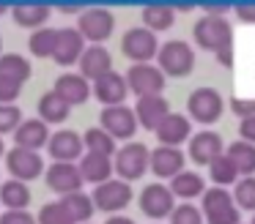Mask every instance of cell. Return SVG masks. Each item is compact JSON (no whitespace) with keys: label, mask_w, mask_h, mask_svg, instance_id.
<instances>
[{"label":"cell","mask_w":255,"mask_h":224,"mask_svg":"<svg viewBox=\"0 0 255 224\" xmlns=\"http://www.w3.org/2000/svg\"><path fill=\"white\" fill-rule=\"evenodd\" d=\"M200 213L206 224H242V211L233 205V197L228 189L211 186L200 197Z\"/></svg>","instance_id":"6da1fadb"},{"label":"cell","mask_w":255,"mask_h":224,"mask_svg":"<svg viewBox=\"0 0 255 224\" xmlns=\"http://www.w3.org/2000/svg\"><path fill=\"white\" fill-rule=\"evenodd\" d=\"M156 69L165 76H187L195 69V49L192 44L181 41V38H173L165 41L156 52Z\"/></svg>","instance_id":"7a4b0ae2"},{"label":"cell","mask_w":255,"mask_h":224,"mask_svg":"<svg viewBox=\"0 0 255 224\" xmlns=\"http://www.w3.org/2000/svg\"><path fill=\"white\" fill-rule=\"evenodd\" d=\"M192 36H195L198 49L217 52V49L233 44V25L225 16H200L192 27Z\"/></svg>","instance_id":"3957f363"},{"label":"cell","mask_w":255,"mask_h":224,"mask_svg":"<svg viewBox=\"0 0 255 224\" xmlns=\"http://www.w3.org/2000/svg\"><path fill=\"white\" fill-rule=\"evenodd\" d=\"M148 148L143 142H127L124 148L116 150V161H113V172L118 175V180L124 183H132L140 180L148 172Z\"/></svg>","instance_id":"277c9868"},{"label":"cell","mask_w":255,"mask_h":224,"mask_svg":"<svg viewBox=\"0 0 255 224\" xmlns=\"http://www.w3.org/2000/svg\"><path fill=\"white\" fill-rule=\"evenodd\" d=\"M187 109H189V115H187L189 120H195V123H200V126H211L222 118V112H225V98H222L214 87H198V90L189 93Z\"/></svg>","instance_id":"5b68a950"},{"label":"cell","mask_w":255,"mask_h":224,"mask_svg":"<svg viewBox=\"0 0 255 224\" xmlns=\"http://www.w3.org/2000/svg\"><path fill=\"white\" fill-rule=\"evenodd\" d=\"M74 27H77V33L83 36L85 44H102L116 30V16L107 8H83Z\"/></svg>","instance_id":"8992f818"},{"label":"cell","mask_w":255,"mask_h":224,"mask_svg":"<svg viewBox=\"0 0 255 224\" xmlns=\"http://www.w3.org/2000/svg\"><path fill=\"white\" fill-rule=\"evenodd\" d=\"M94 200V208L96 211H105V213H113V216H121V211L132 202V186L124 183L118 178H110L105 183H99L91 194Z\"/></svg>","instance_id":"52a82bcc"},{"label":"cell","mask_w":255,"mask_h":224,"mask_svg":"<svg viewBox=\"0 0 255 224\" xmlns=\"http://www.w3.org/2000/svg\"><path fill=\"white\" fill-rule=\"evenodd\" d=\"M121 52L132 63H151L156 58V52H159V38H156V33L145 30L143 25L129 27L121 38Z\"/></svg>","instance_id":"ba28073f"},{"label":"cell","mask_w":255,"mask_h":224,"mask_svg":"<svg viewBox=\"0 0 255 224\" xmlns=\"http://www.w3.org/2000/svg\"><path fill=\"white\" fill-rule=\"evenodd\" d=\"M124 79H127L129 93H134L140 98V96H162L167 76L151 63H134V66H129Z\"/></svg>","instance_id":"9c48e42d"},{"label":"cell","mask_w":255,"mask_h":224,"mask_svg":"<svg viewBox=\"0 0 255 224\" xmlns=\"http://www.w3.org/2000/svg\"><path fill=\"white\" fill-rule=\"evenodd\" d=\"M99 129L107 131L113 140H132L137 131V118H134L132 107L121 104V107H105L99 115Z\"/></svg>","instance_id":"30bf717a"},{"label":"cell","mask_w":255,"mask_h":224,"mask_svg":"<svg viewBox=\"0 0 255 224\" xmlns=\"http://www.w3.org/2000/svg\"><path fill=\"white\" fill-rule=\"evenodd\" d=\"M176 208V197L170 194L165 183H148L140 191V211L148 219H154V224H159V219H167Z\"/></svg>","instance_id":"8fae6325"},{"label":"cell","mask_w":255,"mask_h":224,"mask_svg":"<svg viewBox=\"0 0 255 224\" xmlns=\"http://www.w3.org/2000/svg\"><path fill=\"white\" fill-rule=\"evenodd\" d=\"M6 169L14 180H36L41 172H44V158L36 150H22V148H11L6 150Z\"/></svg>","instance_id":"7c38bea8"},{"label":"cell","mask_w":255,"mask_h":224,"mask_svg":"<svg viewBox=\"0 0 255 224\" xmlns=\"http://www.w3.org/2000/svg\"><path fill=\"white\" fill-rule=\"evenodd\" d=\"M47 153L52 156V161H63V164H74L83 158L85 148H83V134L72 129H63L50 134V142H47Z\"/></svg>","instance_id":"4fadbf2b"},{"label":"cell","mask_w":255,"mask_h":224,"mask_svg":"<svg viewBox=\"0 0 255 224\" xmlns=\"http://www.w3.org/2000/svg\"><path fill=\"white\" fill-rule=\"evenodd\" d=\"M44 180H47V186L61 197L83 191V186H85L77 164H63V161H52L50 167L44 169Z\"/></svg>","instance_id":"5bb4252c"},{"label":"cell","mask_w":255,"mask_h":224,"mask_svg":"<svg viewBox=\"0 0 255 224\" xmlns=\"http://www.w3.org/2000/svg\"><path fill=\"white\" fill-rule=\"evenodd\" d=\"M91 96H94L96 101H102L105 107H121V104L127 101V96H129V87H127L124 74H118V71L113 69L110 74H105L96 82H91Z\"/></svg>","instance_id":"9a60e30c"},{"label":"cell","mask_w":255,"mask_h":224,"mask_svg":"<svg viewBox=\"0 0 255 224\" xmlns=\"http://www.w3.org/2000/svg\"><path fill=\"white\" fill-rule=\"evenodd\" d=\"M184 164H187V156L178 148L159 145L148 153V169L162 180H173L178 172H184Z\"/></svg>","instance_id":"2e32d148"},{"label":"cell","mask_w":255,"mask_h":224,"mask_svg":"<svg viewBox=\"0 0 255 224\" xmlns=\"http://www.w3.org/2000/svg\"><path fill=\"white\" fill-rule=\"evenodd\" d=\"M77 66H80V71H77L80 76H85L88 82H96L99 76L113 71V55L105 44H88Z\"/></svg>","instance_id":"e0dca14e"},{"label":"cell","mask_w":255,"mask_h":224,"mask_svg":"<svg viewBox=\"0 0 255 224\" xmlns=\"http://www.w3.org/2000/svg\"><path fill=\"white\" fill-rule=\"evenodd\" d=\"M154 134H156V140H159V145L178 148L181 142H189V137H192V120L181 112H170L159 126H156Z\"/></svg>","instance_id":"ac0fdd59"},{"label":"cell","mask_w":255,"mask_h":224,"mask_svg":"<svg viewBox=\"0 0 255 224\" xmlns=\"http://www.w3.org/2000/svg\"><path fill=\"white\" fill-rule=\"evenodd\" d=\"M132 112L137 118V126H143L145 131H156V126L170 115V104L165 96H140Z\"/></svg>","instance_id":"d6986e66"},{"label":"cell","mask_w":255,"mask_h":224,"mask_svg":"<svg viewBox=\"0 0 255 224\" xmlns=\"http://www.w3.org/2000/svg\"><path fill=\"white\" fill-rule=\"evenodd\" d=\"M189 158H192L198 167H209L217 156L225 153L222 148V137L217 131H198L195 137H189Z\"/></svg>","instance_id":"ffe728a7"},{"label":"cell","mask_w":255,"mask_h":224,"mask_svg":"<svg viewBox=\"0 0 255 224\" xmlns=\"http://www.w3.org/2000/svg\"><path fill=\"white\" fill-rule=\"evenodd\" d=\"M11 137H14V148L39 153L41 148H47V142H50V126L39 118H28L17 126V131H14Z\"/></svg>","instance_id":"44dd1931"},{"label":"cell","mask_w":255,"mask_h":224,"mask_svg":"<svg viewBox=\"0 0 255 224\" xmlns=\"http://www.w3.org/2000/svg\"><path fill=\"white\" fill-rule=\"evenodd\" d=\"M85 47L88 44L83 41L77 27H61L58 30V44H55V52H52V60L58 66H74V63H80Z\"/></svg>","instance_id":"7402d4cb"},{"label":"cell","mask_w":255,"mask_h":224,"mask_svg":"<svg viewBox=\"0 0 255 224\" xmlns=\"http://www.w3.org/2000/svg\"><path fill=\"white\" fill-rule=\"evenodd\" d=\"M52 90L69 104V107H77V104H85L91 98V82L85 76H80L77 71H63L55 79V87Z\"/></svg>","instance_id":"603a6c76"},{"label":"cell","mask_w":255,"mask_h":224,"mask_svg":"<svg viewBox=\"0 0 255 224\" xmlns=\"http://www.w3.org/2000/svg\"><path fill=\"white\" fill-rule=\"evenodd\" d=\"M77 169L80 175H83V183H105V180H110L113 175V161L105 156H94V153H83V158L77 161Z\"/></svg>","instance_id":"cb8c5ba5"},{"label":"cell","mask_w":255,"mask_h":224,"mask_svg":"<svg viewBox=\"0 0 255 224\" xmlns=\"http://www.w3.org/2000/svg\"><path fill=\"white\" fill-rule=\"evenodd\" d=\"M33 74V66H30L28 58L17 52H3L0 55V79L14 82V85H25Z\"/></svg>","instance_id":"d4e9b609"},{"label":"cell","mask_w":255,"mask_h":224,"mask_svg":"<svg viewBox=\"0 0 255 224\" xmlns=\"http://www.w3.org/2000/svg\"><path fill=\"white\" fill-rule=\"evenodd\" d=\"M170 194L173 197H181L184 202H192L195 197H203L206 191V180L200 172H192V169H184V172H178L176 178L170 180Z\"/></svg>","instance_id":"484cf974"},{"label":"cell","mask_w":255,"mask_h":224,"mask_svg":"<svg viewBox=\"0 0 255 224\" xmlns=\"http://www.w3.org/2000/svg\"><path fill=\"white\" fill-rule=\"evenodd\" d=\"M30 200H33V194H30L28 183H22V180H3L0 183V202L6 205V211H28Z\"/></svg>","instance_id":"4316f807"},{"label":"cell","mask_w":255,"mask_h":224,"mask_svg":"<svg viewBox=\"0 0 255 224\" xmlns=\"http://www.w3.org/2000/svg\"><path fill=\"white\" fill-rule=\"evenodd\" d=\"M69 115H72V107H69L55 90L44 93V96L39 98V120H44L47 126L63 123V120H69Z\"/></svg>","instance_id":"83f0119b"},{"label":"cell","mask_w":255,"mask_h":224,"mask_svg":"<svg viewBox=\"0 0 255 224\" xmlns=\"http://www.w3.org/2000/svg\"><path fill=\"white\" fill-rule=\"evenodd\" d=\"M14 16V22H17L19 27H33V30H39V27H44V22L50 19L52 8L44 3H22V5H14V8H8Z\"/></svg>","instance_id":"f1b7e54d"},{"label":"cell","mask_w":255,"mask_h":224,"mask_svg":"<svg viewBox=\"0 0 255 224\" xmlns=\"http://www.w3.org/2000/svg\"><path fill=\"white\" fill-rule=\"evenodd\" d=\"M225 156L231 158V164L236 167V172L242 175V178L255 175V145H250V142H244V140H236V142L228 145Z\"/></svg>","instance_id":"f546056e"},{"label":"cell","mask_w":255,"mask_h":224,"mask_svg":"<svg viewBox=\"0 0 255 224\" xmlns=\"http://www.w3.org/2000/svg\"><path fill=\"white\" fill-rule=\"evenodd\" d=\"M140 16H143V27L151 30V33H162V30H167V27H173V22H176L173 5H165V3L145 5Z\"/></svg>","instance_id":"4dcf8cb0"},{"label":"cell","mask_w":255,"mask_h":224,"mask_svg":"<svg viewBox=\"0 0 255 224\" xmlns=\"http://www.w3.org/2000/svg\"><path fill=\"white\" fill-rule=\"evenodd\" d=\"M58 30H61V27L44 25V27L30 33V41H28L30 55H36V58H52L55 44H58Z\"/></svg>","instance_id":"1f68e13d"},{"label":"cell","mask_w":255,"mask_h":224,"mask_svg":"<svg viewBox=\"0 0 255 224\" xmlns=\"http://www.w3.org/2000/svg\"><path fill=\"white\" fill-rule=\"evenodd\" d=\"M61 202L66 205V211L72 213V219L77 224H88L91 219H94V200H91V194H85V191H74V194H66L61 197Z\"/></svg>","instance_id":"d6a6232c"},{"label":"cell","mask_w":255,"mask_h":224,"mask_svg":"<svg viewBox=\"0 0 255 224\" xmlns=\"http://www.w3.org/2000/svg\"><path fill=\"white\" fill-rule=\"evenodd\" d=\"M83 148H85V153L110 158L113 153H116V140H113L107 131H102L99 126H96V129H88L83 134Z\"/></svg>","instance_id":"836d02e7"},{"label":"cell","mask_w":255,"mask_h":224,"mask_svg":"<svg viewBox=\"0 0 255 224\" xmlns=\"http://www.w3.org/2000/svg\"><path fill=\"white\" fill-rule=\"evenodd\" d=\"M209 178L214 180V186L225 189V186H233L239 180V172H236V167L231 164V158L222 153V156H217L214 161L209 164Z\"/></svg>","instance_id":"e575fe53"},{"label":"cell","mask_w":255,"mask_h":224,"mask_svg":"<svg viewBox=\"0 0 255 224\" xmlns=\"http://www.w3.org/2000/svg\"><path fill=\"white\" fill-rule=\"evenodd\" d=\"M233 205L239 208V211H253L255 213V175H250V178H239L236 183H233Z\"/></svg>","instance_id":"d590c367"},{"label":"cell","mask_w":255,"mask_h":224,"mask_svg":"<svg viewBox=\"0 0 255 224\" xmlns=\"http://www.w3.org/2000/svg\"><path fill=\"white\" fill-rule=\"evenodd\" d=\"M36 224H77V222L66 211V205L61 200H55V202H44L41 205L39 216H36Z\"/></svg>","instance_id":"8d00e7d4"},{"label":"cell","mask_w":255,"mask_h":224,"mask_svg":"<svg viewBox=\"0 0 255 224\" xmlns=\"http://www.w3.org/2000/svg\"><path fill=\"white\" fill-rule=\"evenodd\" d=\"M167 219H170V224H206L200 208L192 205V202H181V205H176Z\"/></svg>","instance_id":"74e56055"},{"label":"cell","mask_w":255,"mask_h":224,"mask_svg":"<svg viewBox=\"0 0 255 224\" xmlns=\"http://www.w3.org/2000/svg\"><path fill=\"white\" fill-rule=\"evenodd\" d=\"M19 123H22V112H19L17 104H11V107H3V104H0V137L14 134Z\"/></svg>","instance_id":"f35d334b"},{"label":"cell","mask_w":255,"mask_h":224,"mask_svg":"<svg viewBox=\"0 0 255 224\" xmlns=\"http://www.w3.org/2000/svg\"><path fill=\"white\" fill-rule=\"evenodd\" d=\"M19 96H22V85H14V82L0 79V104H3V107H11V104H17Z\"/></svg>","instance_id":"ab89813d"},{"label":"cell","mask_w":255,"mask_h":224,"mask_svg":"<svg viewBox=\"0 0 255 224\" xmlns=\"http://www.w3.org/2000/svg\"><path fill=\"white\" fill-rule=\"evenodd\" d=\"M0 224H36V216L28 211H3Z\"/></svg>","instance_id":"60d3db41"},{"label":"cell","mask_w":255,"mask_h":224,"mask_svg":"<svg viewBox=\"0 0 255 224\" xmlns=\"http://www.w3.org/2000/svg\"><path fill=\"white\" fill-rule=\"evenodd\" d=\"M231 109L239 118H255V98H231Z\"/></svg>","instance_id":"b9f144b4"},{"label":"cell","mask_w":255,"mask_h":224,"mask_svg":"<svg viewBox=\"0 0 255 224\" xmlns=\"http://www.w3.org/2000/svg\"><path fill=\"white\" fill-rule=\"evenodd\" d=\"M236 16L242 22H247V25H255V3H242V5H236Z\"/></svg>","instance_id":"7bdbcfd3"},{"label":"cell","mask_w":255,"mask_h":224,"mask_svg":"<svg viewBox=\"0 0 255 224\" xmlns=\"http://www.w3.org/2000/svg\"><path fill=\"white\" fill-rule=\"evenodd\" d=\"M239 131H242V140L244 142L255 145V118H244L242 126H239Z\"/></svg>","instance_id":"ee69618b"},{"label":"cell","mask_w":255,"mask_h":224,"mask_svg":"<svg viewBox=\"0 0 255 224\" xmlns=\"http://www.w3.org/2000/svg\"><path fill=\"white\" fill-rule=\"evenodd\" d=\"M217 60H220V66H222V69H231V66H233V44H231V47H222V49H217Z\"/></svg>","instance_id":"f6af8a7d"},{"label":"cell","mask_w":255,"mask_h":224,"mask_svg":"<svg viewBox=\"0 0 255 224\" xmlns=\"http://www.w3.org/2000/svg\"><path fill=\"white\" fill-rule=\"evenodd\" d=\"M58 11H61V14H83V8H80V5H58Z\"/></svg>","instance_id":"bcb514c9"},{"label":"cell","mask_w":255,"mask_h":224,"mask_svg":"<svg viewBox=\"0 0 255 224\" xmlns=\"http://www.w3.org/2000/svg\"><path fill=\"white\" fill-rule=\"evenodd\" d=\"M105 224H134V222L129 216H113V219H107Z\"/></svg>","instance_id":"7dc6e473"},{"label":"cell","mask_w":255,"mask_h":224,"mask_svg":"<svg viewBox=\"0 0 255 224\" xmlns=\"http://www.w3.org/2000/svg\"><path fill=\"white\" fill-rule=\"evenodd\" d=\"M3 153H6V145H3V137H0V156H3Z\"/></svg>","instance_id":"c3c4849f"},{"label":"cell","mask_w":255,"mask_h":224,"mask_svg":"<svg viewBox=\"0 0 255 224\" xmlns=\"http://www.w3.org/2000/svg\"><path fill=\"white\" fill-rule=\"evenodd\" d=\"M6 11H8V8H6V5H0V16H3V14H6Z\"/></svg>","instance_id":"681fc988"},{"label":"cell","mask_w":255,"mask_h":224,"mask_svg":"<svg viewBox=\"0 0 255 224\" xmlns=\"http://www.w3.org/2000/svg\"><path fill=\"white\" fill-rule=\"evenodd\" d=\"M0 49H3V38H0ZM0 55H3V52H0Z\"/></svg>","instance_id":"f907efd6"},{"label":"cell","mask_w":255,"mask_h":224,"mask_svg":"<svg viewBox=\"0 0 255 224\" xmlns=\"http://www.w3.org/2000/svg\"><path fill=\"white\" fill-rule=\"evenodd\" d=\"M250 224H255V213H253V222H250Z\"/></svg>","instance_id":"816d5d0a"},{"label":"cell","mask_w":255,"mask_h":224,"mask_svg":"<svg viewBox=\"0 0 255 224\" xmlns=\"http://www.w3.org/2000/svg\"><path fill=\"white\" fill-rule=\"evenodd\" d=\"M88 224H94V222H88Z\"/></svg>","instance_id":"f5cc1de1"}]
</instances>
